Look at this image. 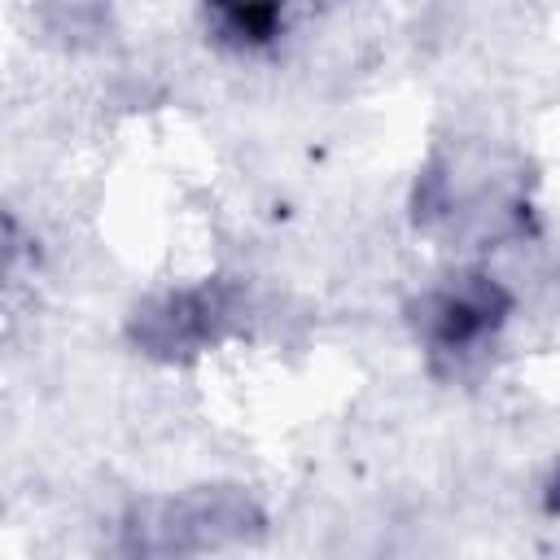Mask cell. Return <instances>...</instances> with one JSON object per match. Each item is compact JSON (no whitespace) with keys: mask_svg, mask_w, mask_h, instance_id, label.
<instances>
[{"mask_svg":"<svg viewBox=\"0 0 560 560\" xmlns=\"http://www.w3.org/2000/svg\"><path fill=\"white\" fill-rule=\"evenodd\" d=\"M228 315V302L219 289H192V293H175L158 306H149L136 324V337L158 350V354H184V350H197L206 346L219 324Z\"/></svg>","mask_w":560,"mask_h":560,"instance_id":"2","label":"cell"},{"mask_svg":"<svg viewBox=\"0 0 560 560\" xmlns=\"http://www.w3.org/2000/svg\"><path fill=\"white\" fill-rule=\"evenodd\" d=\"M210 18H214L219 39L236 48H258L276 39L284 0H210Z\"/></svg>","mask_w":560,"mask_h":560,"instance_id":"3","label":"cell"},{"mask_svg":"<svg viewBox=\"0 0 560 560\" xmlns=\"http://www.w3.org/2000/svg\"><path fill=\"white\" fill-rule=\"evenodd\" d=\"M508 315V293L490 276H459L446 289L429 293L420 306L424 337L438 354H468L477 350Z\"/></svg>","mask_w":560,"mask_h":560,"instance_id":"1","label":"cell"},{"mask_svg":"<svg viewBox=\"0 0 560 560\" xmlns=\"http://www.w3.org/2000/svg\"><path fill=\"white\" fill-rule=\"evenodd\" d=\"M547 503H551V512H560V472H556V481H551V490H547Z\"/></svg>","mask_w":560,"mask_h":560,"instance_id":"4","label":"cell"}]
</instances>
